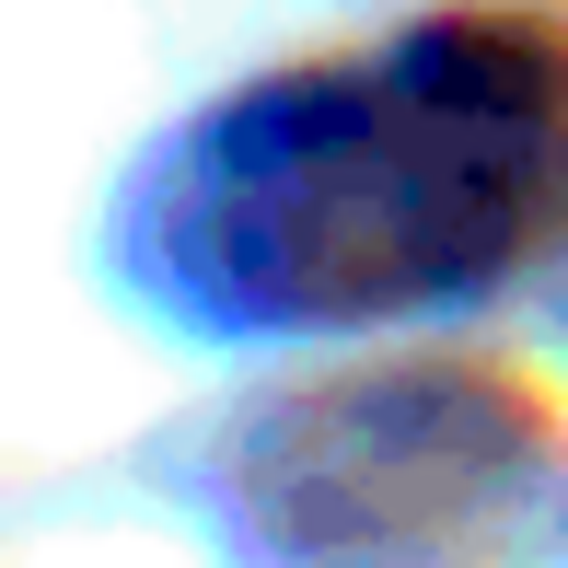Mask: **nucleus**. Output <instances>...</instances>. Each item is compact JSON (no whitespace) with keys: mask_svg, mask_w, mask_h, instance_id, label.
I'll list each match as a JSON object with an SVG mask.
<instances>
[{"mask_svg":"<svg viewBox=\"0 0 568 568\" xmlns=\"http://www.w3.org/2000/svg\"><path fill=\"white\" fill-rule=\"evenodd\" d=\"M557 197L568 59L510 23H418L197 128L163 186V278L232 325H383L487 291Z\"/></svg>","mask_w":568,"mask_h":568,"instance_id":"f257e3e1","label":"nucleus"}]
</instances>
